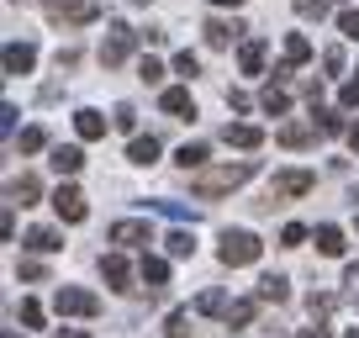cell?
Instances as JSON below:
<instances>
[{
  "instance_id": "cell-1",
  "label": "cell",
  "mask_w": 359,
  "mask_h": 338,
  "mask_svg": "<svg viewBox=\"0 0 359 338\" xmlns=\"http://www.w3.org/2000/svg\"><path fill=\"white\" fill-rule=\"evenodd\" d=\"M254 158H243V164H222V169H191V191L201 196V201H212V196L222 191H238L243 180H254Z\"/></svg>"
},
{
  "instance_id": "cell-2",
  "label": "cell",
  "mask_w": 359,
  "mask_h": 338,
  "mask_svg": "<svg viewBox=\"0 0 359 338\" xmlns=\"http://www.w3.org/2000/svg\"><path fill=\"white\" fill-rule=\"evenodd\" d=\"M259 248H264V243H259L254 233H243V227L233 233V227H227V233H222V248H217V259L233 270V264H254V259H259Z\"/></svg>"
},
{
  "instance_id": "cell-3",
  "label": "cell",
  "mask_w": 359,
  "mask_h": 338,
  "mask_svg": "<svg viewBox=\"0 0 359 338\" xmlns=\"http://www.w3.org/2000/svg\"><path fill=\"white\" fill-rule=\"evenodd\" d=\"M101 16V6L95 0H48V22L53 27H85Z\"/></svg>"
},
{
  "instance_id": "cell-4",
  "label": "cell",
  "mask_w": 359,
  "mask_h": 338,
  "mask_svg": "<svg viewBox=\"0 0 359 338\" xmlns=\"http://www.w3.org/2000/svg\"><path fill=\"white\" fill-rule=\"evenodd\" d=\"M53 312L58 317H95V312H101V296L79 291V285H58V291H53Z\"/></svg>"
},
{
  "instance_id": "cell-5",
  "label": "cell",
  "mask_w": 359,
  "mask_h": 338,
  "mask_svg": "<svg viewBox=\"0 0 359 338\" xmlns=\"http://www.w3.org/2000/svg\"><path fill=\"white\" fill-rule=\"evenodd\" d=\"M317 185L312 169H285V175H275L269 180V201H291V196H306Z\"/></svg>"
},
{
  "instance_id": "cell-6",
  "label": "cell",
  "mask_w": 359,
  "mask_h": 338,
  "mask_svg": "<svg viewBox=\"0 0 359 338\" xmlns=\"http://www.w3.org/2000/svg\"><path fill=\"white\" fill-rule=\"evenodd\" d=\"M133 43H137V32H133V27L111 22V32H106V43H101V64H106V69L127 64V53H133Z\"/></svg>"
},
{
  "instance_id": "cell-7",
  "label": "cell",
  "mask_w": 359,
  "mask_h": 338,
  "mask_svg": "<svg viewBox=\"0 0 359 338\" xmlns=\"http://www.w3.org/2000/svg\"><path fill=\"white\" fill-rule=\"evenodd\" d=\"M53 212L64 217V222H85L90 206H85V196H79L74 185H58V191H53Z\"/></svg>"
},
{
  "instance_id": "cell-8",
  "label": "cell",
  "mask_w": 359,
  "mask_h": 338,
  "mask_svg": "<svg viewBox=\"0 0 359 338\" xmlns=\"http://www.w3.org/2000/svg\"><path fill=\"white\" fill-rule=\"evenodd\" d=\"M101 275H106V285H111V291H133V264H127L122 254H106V259H101Z\"/></svg>"
},
{
  "instance_id": "cell-9",
  "label": "cell",
  "mask_w": 359,
  "mask_h": 338,
  "mask_svg": "<svg viewBox=\"0 0 359 338\" xmlns=\"http://www.w3.org/2000/svg\"><path fill=\"white\" fill-rule=\"evenodd\" d=\"M222 143L227 148H259V143H264V133H259L254 122H227L222 127Z\"/></svg>"
},
{
  "instance_id": "cell-10",
  "label": "cell",
  "mask_w": 359,
  "mask_h": 338,
  "mask_svg": "<svg viewBox=\"0 0 359 338\" xmlns=\"http://www.w3.org/2000/svg\"><path fill=\"white\" fill-rule=\"evenodd\" d=\"M37 48L32 43H6V74H32Z\"/></svg>"
},
{
  "instance_id": "cell-11",
  "label": "cell",
  "mask_w": 359,
  "mask_h": 338,
  "mask_svg": "<svg viewBox=\"0 0 359 338\" xmlns=\"http://www.w3.org/2000/svg\"><path fill=\"white\" fill-rule=\"evenodd\" d=\"M111 243L143 248V243H154V233H148V222H116V227H111Z\"/></svg>"
},
{
  "instance_id": "cell-12",
  "label": "cell",
  "mask_w": 359,
  "mask_h": 338,
  "mask_svg": "<svg viewBox=\"0 0 359 338\" xmlns=\"http://www.w3.org/2000/svg\"><path fill=\"white\" fill-rule=\"evenodd\" d=\"M306 58H312V43H306L302 32H291V37H285V64L275 69V74H291V69H302Z\"/></svg>"
},
{
  "instance_id": "cell-13",
  "label": "cell",
  "mask_w": 359,
  "mask_h": 338,
  "mask_svg": "<svg viewBox=\"0 0 359 338\" xmlns=\"http://www.w3.org/2000/svg\"><path fill=\"white\" fill-rule=\"evenodd\" d=\"M312 137H317V127H312V122H285L280 133H275V143H280V148H306Z\"/></svg>"
},
{
  "instance_id": "cell-14",
  "label": "cell",
  "mask_w": 359,
  "mask_h": 338,
  "mask_svg": "<svg viewBox=\"0 0 359 338\" xmlns=\"http://www.w3.org/2000/svg\"><path fill=\"white\" fill-rule=\"evenodd\" d=\"M158 106H164L169 116H196V101H191V90H185V85L164 90V95H158Z\"/></svg>"
},
{
  "instance_id": "cell-15",
  "label": "cell",
  "mask_w": 359,
  "mask_h": 338,
  "mask_svg": "<svg viewBox=\"0 0 359 338\" xmlns=\"http://www.w3.org/2000/svg\"><path fill=\"white\" fill-rule=\"evenodd\" d=\"M48 164H53L58 175H79V164H85V154H79L74 143H58V148H53V158H48Z\"/></svg>"
},
{
  "instance_id": "cell-16",
  "label": "cell",
  "mask_w": 359,
  "mask_h": 338,
  "mask_svg": "<svg viewBox=\"0 0 359 338\" xmlns=\"http://www.w3.org/2000/svg\"><path fill=\"white\" fill-rule=\"evenodd\" d=\"M74 133L85 143H95V137H106V116L101 111H74Z\"/></svg>"
},
{
  "instance_id": "cell-17",
  "label": "cell",
  "mask_w": 359,
  "mask_h": 338,
  "mask_svg": "<svg viewBox=\"0 0 359 338\" xmlns=\"http://www.w3.org/2000/svg\"><path fill=\"white\" fill-rule=\"evenodd\" d=\"M238 69H243V74H259V69H264V43H259V37H248V43L238 48Z\"/></svg>"
},
{
  "instance_id": "cell-18",
  "label": "cell",
  "mask_w": 359,
  "mask_h": 338,
  "mask_svg": "<svg viewBox=\"0 0 359 338\" xmlns=\"http://www.w3.org/2000/svg\"><path fill=\"white\" fill-rule=\"evenodd\" d=\"M27 248H32V254H58L64 238H58L53 227H32V233H27Z\"/></svg>"
},
{
  "instance_id": "cell-19",
  "label": "cell",
  "mask_w": 359,
  "mask_h": 338,
  "mask_svg": "<svg viewBox=\"0 0 359 338\" xmlns=\"http://www.w3.org/2000/svg\"><path fill=\"white\" fill-rule=\"evenodd\" d=\"M6 196H11V206H16V201H22V206H32L37 196H43V185H37L32 175H22V180H11V185H6Z\"/></svg>"
},
{
  "instance_id": "cell-20",
  "label": "cell",
  "mask_w": 359,
  "mask_h": 338,
  "mask_svg": "<svg viewBox=\"0 0 359 338\" xmlns=\"http://www.w3.org/2000/svg\"><path fill=\"white\" fill-rule=\"evenodd\" d=\"M317 254L338 259V254H344V233H338V227H317Z\"/></svg>"
},
{
  "instance_id": "cell-21",
  "label": "cell",
  "mask_w": 359,
  "mask_h": 338,
  "mask_svg": "<svg viewBox=\"0 0 359 338\" xmlns=\"http://www.w3.org/2000/svg\"><path fill=\"white\" fill-rule=\"evenodd\" d=\"M285 296H291V285H285L280 275H264V280H259V302H275V306H280Z\"/></svg>"
},
{
  "instance_id": "cell-22",
  "label": "cell",
  "mask_w": 359,
  "mask_h": 338,
  "mask_svg": "<svg viewBox=\"0 0 359 338\" xmlns=\"http://www.w3.org/2000/svg\"><path fill=\"white\" fill-rule=\"evenodd\" d=\"M259 106H264V111H269V116H285V111H291V95H285V90H280V85H269V90H264V95H259Z\"/></svg>"
},
{
  "instance_id": "cell-23",
  "label": "cell",
  "mask_w": 359,
  "mask_h": 338,
  "mask_svg": "<svg viewBox=\"0 0 359 338\" xmlns=\"http://www.w3.org/2000/svg\"><path fill=\"white\" fill-rule=\"evenodd\" d=\"M127 158H133V164H154V158H158V137H133Z\"/></svg>"
},
{
  "instance_id": "cell-24",
  "label": "cell",
  "mask_w": 359,
  "mask_h": 338,
  "mask_svg": "<svg viewBox=\"0 0 359 338\" xmlns=\"http://www.w3.org/2000/svg\"><path fill=\"white\" fill-rule=\"evenodd\" d=\"M137 270H143L148 285H164V280H169V264L158 259V254H143V264H137Z\"/></svg>"
},
{
  "instance_id": "cell-25",
  "label": "cell",
  "mask_w": 359,
  "mask_h": 338,
  "mask_svg": "<svg viewBox=\"0 0 359 338\" xmlns=\"http://www.w3.org/2000/svg\"><path fill=\"white\" fill-rule=\"evenodd\" d=\"M164 243H169V254H175V259H191V254H196V238L185 233V227H175V233H169Z\"/></svg>"
},
{
  "instance_id": "cell-26",
  "label": "cell",
  "mask_w": 359,
  "mask_h": 338,
  "mask_svg": "<svg viewBox=\"0 0 359 338\" xmlns=\"http://www.w3.org/2000/svg\"><path fill=\"white\" fill-rule=\"evenodd\" d=\"M196 312H201V317L227 312V296H222V291H201V296H196Z\"/></svg>"
},
{
  "instance_id": "cell-27",
  "label": "cell",
  "mask_w": 359,
  "mask_h": 338,
  "mask_svg": "<svg viewBox=\"0 0 359 338\" xmlns=\"http://www.w3.org/2000/svg\"><path fill=\"white\" fill-rule=\"evenodd\" d=\"M201 164H206V143H185V148H180V169H185V175L201 169Z\"/></svg>"
},
{
  "instance_id": "cell-28",
  "label": "cell",
  "mask_w": 359,
  "mask_h": 338,
  "mask_svg": "<svg viewBox=\"0 0 359 338\" xmlns=\"http://www.w3.org/2000/svg\"><path fill=\"white\" fill-rule=\"evenodd\" d=\"M233 37H238V27H227V22H206V43H212V48H227Z\"/></svg>"
},
{
  "instance_id": "cell-29",
  "label": "cell",
  "mask_w": 359,
  "mask_h": 338,
  "mask_svg": "<svg viewBox=\"0 0 359 338\" xmlns=\"http://www.w3.org/2000/svg\"><path fill=\"white\" fill-rule=\"evenodd\" d=\"M222 317H227V327H233V323H238V327L254 323V302H227V312H222Z\"/></svg>"
},
{
  "instance_id": "cell-30",
  "label": "cell",
  "mask_w": 359,
  "mask_h": 338,
  "mask_svg": "<svg viewBox=\"0 0 359 338\" xmlns=\"http://www.w3.org/2000/svg\"><path fill=\"white\" fill-rule=\"evenodd\" d=\"M164 338H191V312H169Z\"/></svg>"
},
{
  "instance_id": "cell-31",
  "label": "cell",
  "mask_w": 359,
  "mask_h": 338,
  "mask_svg": "<svg viewBox=\"0 0 359 338\" xmlns=\"http://www.w3.org/2000/svg\"><path fill=\"white\" fill-rule=\"evenodd\" d=\"M175 74H185V79H196L201 74V58L191 53V48H185V53H175Z\"/></svg>"
},
{
  "instance_id": "cell-32",
  "label": "cell",
  "mask_w": 359,
  "mask_h": 338,
  "mask_svg": "<svg viewBox=\"0 0 359 338\" xmlns=\"http://www.w3.org/2000/svg\"><path fill=\"white\" fill-rule=\"evenodd\" d=\"M312 111H317V127H323L327 137H338V133H344V116H338V111H323V106H312Z\"/></svg>"
},
{
  "instance_id": "cell-33",
  "label": "cell",
  "mask_w": 359,
  "mask_h": 338,
  "mask_svg": "<svg viewBox=\"0 0 359 338\" xmlns=\"http://www.w3.org/2000/svg\"><path fill=\"white\" fill-rule=\"evenodd\" d=\"M154 206H158L164 217H175V222H196V212H191L185 201H154Z\"/></svg>"
},
{
  "instance_id": "cell-34",
  "label": "cell",
  "mask_w": 359,
  "mask_h": 338,
  "mask_svg": "<svg viewBox=\"0 0 359 338\" xmlns=\"http://www.w3.org/2000/svg\"><path fill=\"white\" fill-rule=\"evenodd\" d=\"M137 79H143V85H158V79H164V64H158V58H143V64H137Z\"/></svg>"
},
{
  "instance_id": "cell-35",
  "label": "cell",
  "mask_w": 359,
  "mask_h": 338,
  "mask_svg": "<svg viewBox=\"0 0 359 338\" xmlns=\"http://www.w3.org/2000/svg\"><path fill=\"white\" fill-rule=\"evenodd\" d=\"M280 243H285V248H302V243H306V227H302V222H285V227H280Z\"/></svg>"
},
{
  "instance_id": "cell-36",
  "label": "cell",
  "mask_w": 359,
  "mask_h": 338,
  "mask_svg": "<svg viewBox=\"0 0 359 338\" xmlns=\"http://www.w3.org/2000/svg\"><path fill=\"white\" fill-rule=\"evenodd\" d=\"M43 143H48V133H43V127H27V133H22V154H37Z\"/></svg>"
},
{
  "instance_id": "cell-37",
  "label": "cell",
  "mask_w": 359,
  "mask_h": 338,
  "mask_svg": "<svg viewBox=\"0 0 359 338\" xmlns=\"http://www.w3.org/2000/svg\"><path fill=\"white\" fill-rule=\"evenodd\" d=\"M327 6H333V0H296V11H302V16H317V22L327 16Z\"/></svg>"
},
{
  "instance_id": "cell-38",
  "label": "cell",
  "mask_w": 359,
  "mask_h": 338,
  "mask_svg": "<svg viewBox=\"0 0 359 338\" xmlns=\"http://www.w3.org/2000/svg\"><path fill=\"white\" fill-rule=\"evenodd\" d=\"M16 275H22V280H48V270L37 259H22V264H16Z\"/></svg>"
},
{
  "instance_id": "cell-39",
  "label": "cell",
  "mask_w": 359,
  "mask_h": 338,
  "mask_svg": "<svg viewBox=\"0 0 359 338\" xmlns=\"http://www.w3.org/2000/svg\"><path fill=\"white\" fill-rule=\"evenodd\" d=\"M338 32H344V37H354V43H359V11H344V16H338Z\"/></svg>"
},
{
  "instance_id": "cell-40",
  "label": "cell",
  "mask_w": 359,
  "mask_h": 338,
  "mask_svg": "<svg viewBox=\"0 0 359 338\" xmlns=\"http://www.w3.org/2000/svg\"><path fill=\"white\" fill-rule=\"evenodd\" d=\"M323 64H327V74H344V48H327Z\"/></svg>"
},
{
  "instance_id": "cell-41",
  "label": "cell",
  "mask_w": 359,
  "mask_h": 338,
  "mask_svg": "<svg viewBox=\"0 0 359 338\" xmlns=\"http://www.w3.org/2000/svg\"><path fill=\"white\" fill-rule=\"evenodd\" d=\"M116 127H122V133H133V127H137V111H133V106H116Z\"/></svg>"
},
{
  "instance_id": "cell-42",
  "label": "cell",
  "mask_w": 359,
  "mask_h": 338,
  "mask_svg": "<svg viewBox=\"0 0 359 338\" xmlns=\"http://www.w3.org/2000/svg\"><path fill=\"white\" fill-rule=\"evenodd\" d=\"M22 323L37 327V323H43V306H37V302H22Z\"/></svg>"
},
{
  "instance_id": "cell-43",
  "label": "cell",
  "mask_w": 359,
  "mask_h": 338,
  "mask_svg": "<svg viewBox=\"0 0 359 338\" xmlns=\"http://www.w3.org/2000/svg\"><path fill=\"white\" fill-rule=\"evenodd\" d=\"M338 101H344V106H359V79H348L344 90H338Z\"/></svg>"
},
{
  "instance_id": "cell-44",
  "label": "cell",
  "mask_w": 359,
  "mask_h": 338,
  "mask_svg": "<svg viewBox=\"0 0 359 338\" xmlns=\"http://www.w3.org/2000/svg\"><path fill=\"white\" fill-rule=\"evenodd\" d=\"M306 306H312V317H317V312H333V296H317V291H312V302H306Z\"/></svg>"
},
{
  "instance_id": "cell-45",
  "label": "cell",
  "mask_w": 359,
  "mask_h": 338,
  "mask_svg": "<svg viewBox=\"0 0 359 338\" xmlns=\"http://www.w3.org/2000/svg\"><path fill=\"white\" fill-rule=\"evenodd\" d=\"M296 338H333V327H323V323H312V327H302Z\"/></svg>"
},
{
  "instance_id": "cell-46",
  "label": "cell",
  "mask_w": 359,
  "mask_h": 338,
  "mask_svg": "<svg viewBox=\"0 0 359 338\" xmlns=\"http://www.w3.org/2000/svg\"><path fill=\"white\" fill-rule=\"evenodd\" d=\"M344 285H348V296H359V264H348V270H344Z\"/></svg>"
},
{
  "instance_id": "cell-47",
  "label": "cell",
  "mask_w": 359,
  "mask_h": 338,
  "mask_svg": "<svg viewBox=\"0 0 359 338\" xmlns=\"http://www.w3.org/2000/svg\"><path fill=\"white\" fill-rule=\"evenodd\" d=\"M58 338H90V333H79V327H58Z\"/></svg>"
},
{
  "instance_id": "cell-48",
  "label": "cell",
  "mask_w": 359,
  "mask_h": 338,
  "mask_svg": "<svg viewBox=\"0 0 359 338\" xmlns=\"http://www.w3.org/2000/svg\"><path fill=\"white\" fill-rule=\"evenodd\" d=\"M348 148H359V122H354V127H348Z\"/></svg>"
},
{
  "instance_id": "cell-49",
  "label": "cell",
  "mask_w": 359,
  "mask_h": 338,
  "mask_svg": "<svg viewBox=\"0 0 359 338\" xmlns=\"http://www.w3.org/2000/svg\"><path fill=\"white\" fill-rule=\"evenodd\" d=\"M217 6H243V0H217Z\"/></svg>"
},
{
  "instance_id": "cell-50",
  "label": "cell",
  "mask_w": 359,
  "mask_h": 338,
  "mask_svg": "<svg viewBox=\"0 0 359 338\" xmlns=\"http://www.w3.org/2000/svg\"><path fill=\"white\" fill-rule=\"evenodd\" d=\"M133 6H148V0H133Z\"/></svg>"
},
{
  "instance_id": "cell-51",
  "label": "cell",
  "mask_w": 359,
  "mask_h": 338,
  "mask_svg": "<svg viewBox=\"0 0 359 338\" xmlns=\"http://www.w3.org/2000/svg\"><path fill=\"white\" fill-rule=\"evenodd\" d=\"M6 338H16V333H6Z\"/></svg>"
}]
</instances>
